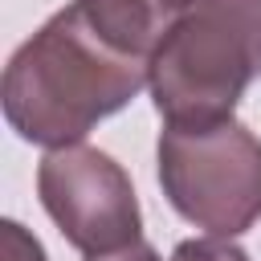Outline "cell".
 Wrapping results in <instances>:
<instances>
[{
    "instance_id": "1",
    "label": "cell",
    "mask_w": 261,
    "mask_h": 261,
    "mask_svg": "<svg viewBox=\"0 0 261 261\" xmlns=\"http://www.w3.org/2000/svg\"><path fill=\"white\" fill-rule=\"evenodd\" d=\"M143 86H151V61L106 45L69 4L12 53L0 102L24 143L69 147L118 114Z\"/></svg>"
},
{
    "instance_id": "2",
    "label": "cell",
    "mask_w": 261,
    "mask_h": 261,
    "mask_svg": "<svg viewBox=\"0 0 261 261\" xmlns=\"http://www.w3.org/2000/svg\"><path fill=\"white\" fill-rule=\"evenodd\" d=\"M261 69V0H192L151 61V102L167 126L232 118Z\"/></svg>"
},
{
    "instance_id": "3",
    "label": "cell",
    "mask_w": 261,
    "mask_h": 261,
    "mask_svg": "<svg viewBox=\"0 0 261 261\" xmlns=\"http://www.w3.org/2000/svg\"><path fill=\"white\" fill-rule=\"evenodd\" d=\"M167 204L208 237H241L261 220V139L237 122L167 126L159 135Z\"/></svg>"
},
{
    "instance_id": "4",
    "label": "cell",
    "mask_w": 261,
    "mask_h": 261,
    "mask_svg": "<svg viewBox=\"0 0 261 261\" xmlns=\"http://www.w3.org/2000/svg\"><path fill=\"white\" fill-rule=\"evenodd\" d=\"M37 196L61 237L86 253H118L143 241V212L122 163L98 147H49L37 167Z\"/></svg>"
},
{
    "instance_id": "5",
    "label": "cell",
    "mask_w": 261,
    "mask_h": 261,
    "mask_svg": "<svg viewBox=\"0 0 261 261\" xmlns=\"http://www.w3.org/2000/svg\"><path fill=\"white\" fill-rule=\"evenodd\" d=\"M188 4L192 0H73V8L106 45L139 61H155Z\"/></svg>"
},
{
    "instance_id": "6",
    "label": "cell",
    "mask_w": 261,
    "mask_h": 261,
    "mask_svg": "<svg viewBox=\"0 0 261 261\" xmlns=\"http://www.w3.org/2000/svg\"><path fill=\"white\" fill-rule=\"evenodd\" d=\"M171 261H249V253L232 245V237H200V241H179Z\"/></svg>"
},
{
    "instance_id": "7",
    "label": "cell",
    "mask_w": 261,
    "mask_h": 261,
    "mask_svg": "<svg viewBox=\"0 0 261 261\" xmlns=\"http://www.w3.org/2000/svg\"><path fill=\"white\" fill-rule=\"evenodd\" d=\"M0 261H49V257H45L41 241H37L24 224L4 220V224H0Z\"/></svg>"
},
{
    "instance_id": "8",
    "label": "cell",
    "mask_w": 261,
    "mask_h": 261,
    "mask_svg": "<svg viewBox=\"0 0 261 261\" xmlns=\"http://www.w3.org/2000/svg\"><path fill=\"white\" fill-rule=\"evenodd\" d=\"M86 261H163L147 241L130 245V249H118V253H102V257H86Z\"/></svg>"
}]
</instances>
